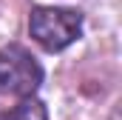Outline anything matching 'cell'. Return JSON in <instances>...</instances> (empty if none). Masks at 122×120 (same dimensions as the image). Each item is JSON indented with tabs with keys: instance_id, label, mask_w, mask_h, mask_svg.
I'll use <instances>...</instances> for the list:
<instances>
[{
	"instance_id": "obj_3",
	"label": "cell",
	"mask_w": 122,
	"mask_h": 120,
	"mask_svg": "<svg viewBox=\"0 0 122 120\" xmlns=\"http://www.w3.org/2000/svg\"><path fill=\"white\" fill-rule=\"evenodd\" d=\"M0 120H48V114H46V106H43L37 97H26V100H20L14 109L3 112Z\"/></svg>"
},
{
	"instance_id": "obj_1",
	"label": "cell",
	"mask_w": 122,
	"mask_h": 120,
	"mask_svg": "<svg viewBox=\"0 0 122 120\" xmlns=\"http://www.w3.org/2000/svg\"><path fill=\"white\" fill-rule=\"evenodd\" d=\"M31 37L46 49V52H62L71 46L80 31H82V17L74 9H54V6H40L29 17Z\"/></svg>"
},
{
	"instance_id": "obj_2",
	"label": "cell",
	"mask_w": 122,
	"mask_h": 120,
	"mask_svg": "<svg viewBox=\"0 0 122 120\" xmlns=\"http://www.w3.org/2000/svg\"><path fill=\"white\" fill-rule=\"evenodd\" d=\"M43 83V69L23 46L0 49V94L31 97Z\"/></svg>"
}]
</instances>
